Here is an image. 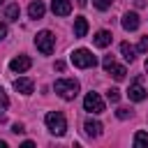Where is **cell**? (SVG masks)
<instances>
[{"mask_svg": "<svg viewBox=\"0 0 148 148\" xmlns=\"http://www.w3.org/2000/svg\"><path fill=\"white\" fill-rule=\"evenodd\" d=\"M53 90L62 97V99H74L79 95V81L76 79H58L53 83Z\"/></svg>", "mask_w": 148, "mask_h": 148, "instance_id": "cell-1", "label": "cell"}, {"mask_svg": "<svg viewBox=\"0 0 148 148\" xmlns=\"http://www.w3.org/2000/svg\"><path fill=\"white\" fill-rule=\"evenodd\" d=\"M44 123H46L49 132L56 134V136H62V134L67 132V120H65V116H62L60 111H49L46 118H44Z\"/></svg>", "mask_w": 148, "mask_h": 148, "instance_id": "cell-2", "label": "cell"}, {"mask_svg": "<svg viewBox=\"0 0 148 148\" xmlns=\"http://www.w3.org/2000/svg\"><path fill=\"white\" fill-rule=\"evenodd\" d=\"M35 46H37L39 53L51 56V53H53V46H56V37H53V32H51V30H42V32H37V35H35Z\"/></svg>", "mask_w": 148, "mask_h": 148, "instance_id": "cell-3", "label": "cell"}, {"mask_svg": "<svg viewBox=\"0 0 148 148\" xmlns=\"http://www.w3.org/2000/svg\"><path fill=\"white\" fill-rule=\"evenodd\" d=\"M72 62H74V67H79V69H88V67H95V65H97V58H95L88 49H76V51L72 53Z\"/></svg>", "mask_w": 148, "mask_h": 148, "instance_id": "cell-4", "label": "cell"}, {"mask_svg": "<svg viewBox=\"0 0 148 148\" xmlns=\"http://www.w3.org/2000/svg\"><path fill=\"white\" fill-rule=\"evenodd\" d=\"M83 109L88 113H102L104 111V99L97 95V92H88L83 97Z\"/></svg>", "mask_w": 148, "mask_h": 148, "instance_id": "cell-5", "label": "cell"}, {"mask_svg": "<svg viewBox=\"0 0 148 148\" xmlns=\"http://www.w3.org/2000/svg\"><path fill=\"white\" fill-rule=\"evenodd\" d=\"M127 97H130L132 102H143V99H146V88L141 86V76L134 79V83L127 88Z\"/></svg>", "mask_w": 148, "mask_h": 148, "instance_id": "cell-6", "label": "cell"}, {"mask_svg": "<svg viewBox=\"0 0 148 148\" xmlns=\"http://www.w3.org/2000/svg\"><path fill=\"white\" fill-rule=\"evenodd\" d=\"M32 67V60L28 58V56H16V58H12V62H9V69L12 72H28Z\"/></svg>", "mask_w": 148, "mask_h": 148, "instance_id": "cell-7", "label": "cell"}, {"mask_svg": "<svg viewBox=\"0 0 148 148\" xmlns=\"http://www.w3.org/2000/svg\"><path fill=\"white\" fill-rule=\"evenodd\" d=\"M120 23H123V28H125L127 32H132V30H136V28H139V23H141V21H139V14H136V12H127V14L123 16V21H120Z\"/></svg>", "mask_w": 148, "mask_h": 148, "instance_id": "cell-8", "label": "cell"}, {"mask_svg": "<svg viewBox=\"0 0 148 148\" xmlns=\"http://www.w3.org/2000/svg\"><path fill=\"white\" fill-rule=\"evenodd\" d=\"M51 9H53L56 16H67L72 12V2L69 0H53L51 2Z\"/></svg>", "mask_w": 148, "mask_h": 148, "instance_id": "cell-9", "label": "cell"}, {"mask_svg": "<svg viewBox=\"0 0 148 148\" xmlns=\"http://www.w3.org/2000/svg\"><path fill=\"white\" fill-rule=\"evenodd\" d=\"M32 88H35L32 79H16V81H14V90H18L21 95H30Z\"/></svg>", "mask_w": 148, "mask_h": 148, "instance_id": "cell-10", "label": "cell"}, {"mask_svg": "<svg viewBox=\"0 0 148 148\" xmlns=\"http://www.w3.org/2000/svg\"><path fill=\"white\" fill-rule=\"evenodd\" d=\"M83 130H86V134H88L90 139H97V136L102 134V123H99V120H86Z\"/></svg>", "mask_w": 148, "mask_h": 148, "instance_id": "cell-11", "label": "cell"}, {"mask_svg": "<svg viewBox=\"0 0 148 148\" xmlns=\"http://www.w3.org/2000/svg\"><path fill=\"white\" fill-rule=\"evenodd\" d=\"M111 39H113V37H111V32H109V30H99V32L92 37L95 46H99V49H106V46L111 44Z\"/></svg>", "mask_w": 148, "mask_h": 148, "instance_id": "cell-12", "label": "cell"}, {"mask_svg": "<svg viewBox=\"0 0 148 148\" xmlns=\"http://www.w3.org/2000/svg\"><path fill=\"white\" fill-rule=\"evenodd\" d=\"M44 12H46V7H44L39 0L30 2V7H28V14H30V18H42V16H44Z\"/></svg>", "mask_w": 148, "mask_h": 148, "instance_id": "cell-13", "label": "cell"}, {"mask_svg": "<svg viewBox=\"0 0 148 148\" xmlns=\"http://www.w3.org/2000/svg\"><path fill=\"white\" fill-rule=\"evenodd\" d=\"M86 32H88V21H86V18H81V16H79V18H74V37H79V39H81V37H86Z\"/></svg>", "mask_w": 148, "mask_h": 148, "instance_id": "cell-14", "label": "cell"}, {"mask_svg": "<svg viewBox=\"0 0 148 148\" xmlns=\"http://www.w3.org/2000/svg\"><path fill=\"white\" fill-rule=\"evenodd\" d=\"M106 72H109V74H111L116 81H123V79H125V74H127V69H125L123 65H116V62H111Z\"/></svg>", "mask_w": 148, "mask_h": 148, "instance_id": "cell-15", "label": "cell"}, {"mask_svg": "<svg viewBox=\"0 0 148 148\" xmlns=\"http://www.w3.org/2000/svg\"><path fill=\"white\" fill-rule=\"evenodd\" d=\"M120 53H123V58H125L127 62H132V60L136 58V49H134V46H130L127 42H123V44H120Z\"/></svg>", "mask_w": 148, "mask_h": 148, "instance_id": "cell-16", "label": "cell"}, {"mask_svg": "<svg viewBox=\"0 0 148 148\" xmlns=\"http://www.w3.org/2000/svg\"><path fill=\"white\" fill-rule=\"evenodd\" d=\"M134 146H136V148H148V132L139 130V132L134 134Z\"/></svg>", "mask_w": 148, "mask_h": 148, "instance_id": "cell-17", "label": "cell"}, {"mask_svg": "<svg viewBox=\"0 0 148 148\" xmlns=\"http://www.w3.org/2000/svg\"><path fill=\"white\" fill-rule=\"evenodd\" d=\"M18 14H21L18 5H9V7L5 9V18H7V21H18Z\"/></svg>", "mask_w": 148, "mask_h": 148, "instance_id": "cell-18", "label": "cell"}, {"mask_svg": "<svg viewBox=\"0 0 148 148\" xmlns=\"http://www.w3.org/2000/svg\"><path fill=\"white\" fill-rule=\"evenodd\" d=\"M7 106H9V97H7V92H5L2 88H0V116H5Z\"/></svg>", "mask_w": 148, "mask_h": 148, "instance_id": "cell-19", "label": "cell"}, {"mask_svg": "<svg viewBox=\"0 0 148 148\" xmlns=\"http://www.w3.org/2000/svg\"><path fill=\"white\" fill-rule=\"evenodd\" d=\"M106 97H109V102H118L120 99V90L118 88H109L106 90Z\"/></svg>", "mask_w": 148, "mask_h": 148, "instance_id": "cell-20", "label": "cell"}, {"mask_svg": "<svg viewBox=\"0 0 148 148\" xmlns=\"http://www.w3.org/2000/svg\"><path fill=\"white\" fill-rule=\"evenodd\" d=\"M111 2H113V0H92V5H95L97 9H109Z\"/></svg>", "mask_w": 148, "mask_h": 148, "instance_id": "cell-21", "label": "cell"}, {"mask_svg": "<svg viewBox=\"0 0 148 148\" xmlns=\"http://www.w3.org/2000/svg\"><path fill=\"white\" fill-rule=\"evenodd\" d=\"M116 116H118L120 120H125V118H130V116H132V111H130V109H125V106H120V109L116 111Z\"/></svg>", "mask_w": 148, "mask_h": 148, "instance_id": "cell-22", "label": "cell"}, {"mask_svg": "<svg viewBox=\"0 0 148 148\" xmlns=\"http://www.w3.org/2000/svg\"><path fill=\"white\" fill-rule=\"evenodd\" d=\"M136 51H139V53H146V51H148V37H141V42H139Z\"/></svg>", "mask_w": 148, "mask_h": 148, "instance_id": "cell-23", "label": "cell"}, {"mask_svg": "<svg viewBox=\"0 0 148 148\" xmlns=\"http://www.w3.org/2000/svg\"><path fill=\"white\" fill-rule=\"evenodd\" d=\"M12 132H14V134H23V132H25V127H23L21 123H14V125H12Z\"/></svg>", "mask_w": 148, "mask_h": 148, "instance_id": "cell-24", "label": "cell"}, {"mask_svg": "<svg viewBox=\"0 0 148 148\" xmlns=\"http://www.w3.org/2000/svg\"><path fill=\"white\" fill-rule=\"evenodd\" d=\"M2 37H7V25H5V23H0V39H2Z\"/></svg>", "mask_w": 148, "mask_h": 148, "instance_id": "cell-25", "label": "cell"}, {"mask_svg": "<svg viewBox=\"0 0 148 148\" xmlns=\"http://www.w3.org/2000/svg\"><path fill=\"white\" fill-rule=\"evenodd\" d=\"M53 67H56V69H58V72H62V69H65V62H62V60H58V62H56V65H53Z\"/></svg>", "mask_w": 148, "mask_h": 148, "instance_id": "cell-26", "label": "cell"}, {"mask_svg": "<svg viewBox=\"0 0 148 148\" xmlns=\"http://www.w3.org/2000/svg\"><path fill=\"white\" fill-rule=\"evenodd\" d=\"M0 148H7V143H5V141H0Z\"/></svg>", "mask_w": 148, "mask_h": 148, "instance_id": "cell-27", "label": "cell"}, {"mask_svg": "<svg viewBox=\"0 0 148 148\" xmlns=\"http://www.w3.org/2000/svg\"><path fill=\"white\" fill-rule=\"evenodd\" d=\"M146 72H148V60H146Z\"/></svg>", "mask_w": 148, "mask_h": 148, "instance_id": "cell-28", "label": "cell"}, {"mask_svg": "<svg viewBox=\"0 0 148 148\" xmlns=\"http://www.w3.org/2000/svg\"><path fill=\"white\" fill-rule=\"evenodd\" d=\"M0 5H2V0H0Z\"/></svg>", "mask_w": 148, "mask_h": 148, "instance_id": "cell-29", "label": "cell"}]
</instances>
